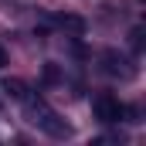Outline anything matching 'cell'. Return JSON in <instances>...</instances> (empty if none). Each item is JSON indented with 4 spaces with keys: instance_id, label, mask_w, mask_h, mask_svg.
<instances>
[{
    "instance_id": "1",
    "label": "cell",
    "mask_w": 146,
    "mask_h": 146,
    "mask_svg": "<svg viewBox=\"0 0 146 146\" xmlns=\"http://www.w3.org/2000/svg\"><path fill=\"white\" fill-rule=\"evenodd\" d=\"M24 102H27V115H31V122H34L41 133H48V136H54V139L72 136V126H68V122H65L58 112L51 109V106H48L41 95H37V99H34V95H27Z\"/></svg>"
},
{
    "instance_id": "2",
    "label": "cell",
    "mask_w": 146,
    "mask_h": 146,
    "mask_svg": "<svg viewBox=\"0 0 146 146\" xmlns=\"http://www.w3.org/2000/svg\"><path fill=\"white\" fill-rule=\"evenodd\" d=\"M92 112H95V119H99V122L112 126V122H119V119H122V102H119L112 92H102V95H95Z\"/></svg>"
},
{
    "instance_id": "3",
    "label": "cell",
    "mask_w": 146,
    "mask_h": 146,
    "mask_svg": "<svg viewBox=\"0 0 146 146\" xmlns=\"http://www.w3.org/2000/svg\"><path fill=\"white\" fill-rule=\"evenodd\" d=\"M99 61H102V72L112 75V78H133V75H136V65H133L126 54L112 51V48H109V51H102V58H99Z\"/></svg>"
},
{
    "instance_id": "4",
    "label": "cell",
    "mask_w": 146,
    "mask_h": 146,
    "mask_svg": "<svg viewBox=\"0 0 146 146\" xmlns=\"http://www.w3.org/2000/svg\"><path fill=\"white\" fill-rule=\"evenodd\" d=\"M54 24H58L61 31H68L72 37H82V34H85V21H82L78 14H58Z\"/></svg>"
},
{
    "instance_id": "5",
    "label": "cell",
    "mask_w": 146,
    "mask_h": 146,
    "mask_svg": "<svg viewBox=\"0 0 146 146\" xmlns=\"http://www.w3.org/2000/svg\"><path fill=\"white\" fill-rule=\"evenodd\" d=\"M3 92H7L10 99H17V102H24V99L31 95L27 82H21V78H3Z\"/></svg>"
},
{
    "instance_id": "6",
    "label": "cell",
    "mask_w": 146,
    "mask_h": 146,
    "mask_svg": "<svg viewBox=\"0 0 146 146\" xmlns=\"http://www.w3.org/2000/svg\"><path fill=\"white\" fill-rule=\"evenodd\" d=\"M41 82H44V85H61L65 75H61V68H58L54 61H44V68H41Z\"/></svg>"
},
{
    "instance_id": "7",
    "label": "cell",
    "mask_w": 146,
    "mask_h": 146,
    "mask_svg": "<svg viewBox=\"0 0 146 146\" xmlns=\"http://www.w3.org/2000/svg\"><path fill=\"white\" fill-rule=\"evenodd\" d=\"M129 44H133V51H136V54H143V48H146V31L139 27V24L129 31Z\"/></svg>"
},
{
    "instance_id": "8",
    "label": "cell",
    "mask_w": 146,
    "mask_h": 146,
    "mask_svg": "<svg viewBox=\"0 0 146 146\" xmlns=\"http://www.w3.org/2000/svg\"><path fill=\"white\" fill-rule=\"evenodd\" d=\"M3 65H7V48L0 44V68H3Z\"/></svg>"
}]
</instances>
